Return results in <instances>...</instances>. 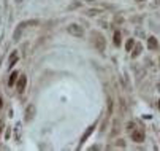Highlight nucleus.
Masks as SVG:
<instances>
[{"label":"nucleus","instance_id":"obj_1","mask_svg":"<svg viewBox=\"0 0 160 151\" xmlns=\"http://www.w3.org/2000/svg\"><path fill=\"white\" fill-rule=\"evenodd\" d=\"M40 24V21L38 19H32V21H24V22H21V24H17V27H16V30H14V34H13V40L14 41H17L21 38V35H22V32H24V29L25 27H29V26H38Z\"/></svg>","mask_w":160,"mask_h":151},{"label":"nucleus","instance_id":"obj_2","mask_svg":"<svg viewBox=\"0 0 160 151\" xmlns=\"http://www.w3.org/2000/svg\"><path fill=\"white\" fill-rule=\"evenodd\" d=\"M90 38H92V43L95 45V48L98 49L100 53L105 51V48H106V40H105V37H103L100 32H92V34H90Z\"/></svg>","mask_w":160,"mask_h":151},{"label":"nucleus","instance_id":"obj_3","mask_svg":"<svg viewBox=\"0 0 160 151\" xmlns=\"http://www.w3.org/2000/svg\"><path fill=\"white\" fill-rule=\"evenodd\" d=\"M67 30H68V34L73 35V37H82V35H84V29L79 24H70L67 27Z\"/></svg>","mask_w":160,"mask_h":151},{"label":"nucleus","instance_id":"obj_4","mask_svg":"<svg viewBox=\"0 0 160 151\" xmlns=\"http://www.w3.org/2000/svg\"><path fill=\"white\" fill-rule=\"evenodd\" d=\"M130 134H132V140L136 142V143L144 142V131H141V129H133Z\"/></svg>","mask_w":160,"mask_h":151},{"label":"nucleus","instance_id":"obj_5","mask_svg":"<svg viewBox=\"0 0 160 151\" xmlns=\"http://www.w3.org/2000/svg\"><path fill=\"white\" fill-rule=\"evenodd\" d=\"M35 111H37V108H35L33 103H30V105H29L27 108H25V115H24L25 118H24V119L27 121V123H30V121L35 118Z\"/></svg>","mask_w":160,"mask_h":151},{"label":"nucleus","instance_id":"obj_6","mask_svg":"<svg viewBox=\"0 0 160 151\" xmlns=\"http://www.w3.org/2000/svg\"><path fill=\"white\" fill-rule=\"evenodd\" d=\"M25 84H27V76L21 75L19 78H17V83H16V91H17V92H24Z\"/></svg>","mask_w":160,"mask_h":151},{"label":"nucleus","instance_id":"obj_7","mask_svg":"<svg viewBox=\"0 0 160 151\" xmlns=\"http://www.w3.org/2000/svg\"><path fill=\"white\" fill-rule=\"evenodd\" d=\"M17 57H19V56H17V51H13V53H11L10 59H8V67H10V69H13V67H14V64H16Z\"/></svg>","mask_w":160,"mask_h":151},{"label":"nucleus","instance_id":"obj_8","mask_svg":"<svg viewBox=\"0 0 160 151\" xmlns=\"http://www.w3.org/2000/svg\"><path fill=\"white\" fill-rule=\"evenodd\" d=\"M159 43H157V38L155 37H149L147 38V48L149 49H157Z\"/></svg>","mask_w":160,"mask_h":151},{"label":"nucleus","instance_id":"obj_9","mask_svg":"<svg viewBox=\"0 0 160 151\" xmlns=\"http://www.w3.org/2000/svg\"><path fill=\"white\" fill-rule=\"evenodd\" d=\"M94 129H95V126H90V127H89V129H87V131L84 132V135H82V137H81V145L84 143L86 140H87V137H89V135H90V134H92V132H94Z\"/></svg>","mask_w":160,"mask_h":151},{"label":"nucleus","instance_id":"obj_10","mask_svg":"<svg viewBox=\"0 0 160 151\" xmlns=\"http://www.w3.org/2000/svg\"><path fill=\"white\" fill-rule=\"evenodd\" d=\"M103 10H100V8H90V10H87L86 11V14L87 16H97V14H100Z\"/></svg>","mask_w":160,"mask_h":151},{"label":"nucleus","instance_id":"obj_11","mask_svg":"<svg viewBox=\"0 0 160 151\" xmlns=\"http://www.w3.org/2000/svg\"><path fill=\"white\" fill-rule=\"evenodd\" d=\"M21 129H22V124L17 123L16 126H14V137H16V140H19V138H21Z\"/></svg>","mask_w":160,"mask_h":151},{"label":"nucleus","instance_id":"obj_12","mask_svg":"<svg viewBox=\"0 0 160 151\" xmlns=\"http://www.w3.org/2000/svg\"><path fill=\"white\" fill-rule=\"evenodd\" d=\"M17 78H19V73H17V72H13V73H11V76H10V80H8V86H13L14 83H16Z\"/></svg>","mask_w":160,"mask_h":151},{"label":"nucleus","instance_id":"obj_13","mask_svg":"<svg viewBox=\"0 0 160 151\" xmlns=\"http://www.w3.org/2000/svg\"><path fill=\"white\" fill-rule=\"evenodd\" d=\"M140 53H141V45H136L135 49H133V53H132V57H138Z\"/></svg>","mask_w":160,"mask_h":151},{"label":"nucleus","instance_id":"obj_14","mask_svg":"<svg viewBox=\"0 0 160 151\" xmlns=\"http://www.w3.org/2000/svg\"><path fill=\"white\" fill-rule=\"evenodd\" d=\"M81 7V2H73V3L68 5V11H72V10H76V8Z\"/></svg>","mask_w":160,"mask_h":151},{"label":"nucleus","instance_id":"obj_15","mask_svg":"<svg viewBox=\"0 0 160 151\" xmlns=\"http://www.w3.org/2000/svg\"><path fill=\"white\" fill-rule=\"evenodd\" d=\"M114 45L116 46L121 45V34L119 32H114Z\"/></svg>","mask_w":160,"mask_h":151},{"label":"nucleus","instance_id":"obj_16","mask_svg":"<svg viewBox=\"0 0 160 151\" xmlns=\"http://www.w3.org/2000/svg\"><path fill=\"white\" fill-rule=\"evenodd\" d=\"M135 46V41H133V38H130L129 41H127V45H125V48H127V51H132V48Z\"/></svg>","mask_w":160,"mask_h":151},{"label":"nucleus","instance_id":"obj_17","mask_svg":"<svg viewBox=\"0 0 160 151\" xmlns=\"http://www.w3.org/2000/svg\"><path fill=\"white\" fill-rule=\"evenodd\" d=\"M117 145H121V146H125V145H124V140H117Z\"/></svg>","mask_w":160,"mask_h":151},{"label":"nucleus","instance_id":"obj_18","mask_svg":"<svg viewBox=\"0 0 160 151\" xmlns=\"http://www.w3.org/2000/svg\"><path fill=\"white\" fill-rule=\"evenodd\" d=\"M82 2H89V3H94V2H97V0H82Z\"/></svg>","mask_w":160,"mask_h":151},{"label":"nucleus","instance_id":"obj_19","mask_svg":"<svg viewBox=\"0 0 160 151\" xmlns=\"http://www.w3.org/2000/svg\"><path fill=\"white\" fill-rule=\"evenodd\" d=\"M2 127H3V123L0 121V134H2Z\"/></svg>","mask_w":160,"mask_h":151},{"label":"nucleus","instance_id":"obj_20","mask_svg":"<svg viewBox=\"0 0 160 151\" xmlns=\"http://www.w3.org/2000/svg\"><path fill=\"white\" fill-rule=\"evenodd\" d=\"M0 108H2V97H0Z\"/></svg>","mask_w":160,"mask_h":151},{"label":"nucleus","instance_id":"obj_21","mask_svg":"<svg viewBox=\"0 0 160 151\" xmlns=\"http://www.w3.org/2000/svg\"><path fill=\"white\" fill-rule=\"evenodd\" d=\"M157 88H159V91H160V83H159V84H157Z\"/></svg>","mask_w":160,"mask_h":151},{"label":"nucleus","instance_id":"obj_22","mask_svg":"<svg viewBox=\"0 0 160 151\" xmlns=\"http://www.w3.org/2000/svg\"><path fill=\"white\" fill-rule=\"evenodd\" d=\"M157 105H159V108H160V100H159V102H157Z\"/></svg>","mask_w":160,"mask_h":151},{"label":"nucleus","instance_id":"obj_23","mask_svg":"<svg viewBox=\"0 0 160 151\" xmlns=\"http://www.w3.org/2000/svg\"><path fill=\"white\" fill-rule=\"evenodd\" d=\"M135 2H143V0H135Z\"/></svg>","mask_w":160,"mask_h":151},{"label":"nucleus","instance_id":"obj_24","mask_svg":"<svg viewBox=\"0 0 160 151\" xmlns=\"http://www.w3.org/2000/svg\"><path fill=\"white\" fill-rule=\"evenodd\" d=\"M16 2H19V3H21V2H22V0H16Z\"/></svg>","mask_w":160,"mask_h":151},{"label":"nucleus","instance_id":"obj_25","mask_svg":"<svg viewBox=\"0 0 160 151\" xmlns=\"http://www.w3.org/2000/svg\"><path fill=\"white\" fill-rule=\"evenodd\" d=\"M0 64H2V61H0Z\"/></svg>","mask_w":160,"mask_h":151}]
</instances>
